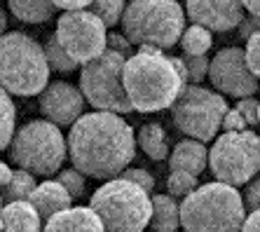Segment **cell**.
Segmentation results:
<instances>
[{
	"label": "cell",
	"mask_w": 260,
	"mask_h": 232,
	"mask_svg": "<svg viewBox=\"0 0 260 232\" xmlns=\"http://www.w3.org/2000/svg\"><path fill=\"white\" fill-rule=\"evenodd\" d=\"M136 155V136L117 113L94 110L71 127L68 157L73 167L91 178H120Z\"/></svg>",
	"instance_id": "6da1fadb"
},
{
	"label": "cell",
	"mask_w": 260,
	"mask_h": 232,
	"mask_svg": "<svg viewBox=\"0 0 260 232\" xmlns=\"http://www.w3.org/2000/svg\"><path fill=\"white\" fill-rule=\"evenodd\" d=\"M122 82L134 110L139 113L171 108L185 89V82L171 59L157 47H139V52L124 63Z\"/></svg>",
	"instance_id": "7a4b0ae2"
},
{
	"label": "cell",
	"mask_w": 260,
	"mask_h": 232,
	"mask_svg": "<svg viewBox=\"0 0 260 232\" xmlns=\"http://www.w3.org/2000/svg\"><path fill=\"white\" fill-rule=\"evenodd\" d=\"M244 195L228 183H204L181 202V225L185 232H242L246 223Z\"/></svg>",
	"instance_id": "3957f363"
},
{
	"label": "cell",
	"mask_w": 260,
	"mask_h": 232,
	"mask_svg": "<svg viewBox=\"0 0 260 232\" xmlns=\"http://www.w3.org/2000/svg\"><path fill=\"white\" fill-rule=\"evenodd\" d=\"M49 66L45 45L26 33H5L0 40V82L3 92L14 96H36L49 85Z\"/></svg>",
	"instance_id": "277c9868"
},
{
	"label": "cell",
	"mask_w": 260,
	"mask_h": 232,
	"mask_svg": "<svg viewBox=\"0 0 260 232\" xmlns=\"http://www.w3.org/2000/svg\"><path fill=\"white\" fill-rule=\"evenodd\" d=\"M185 10L176 0H132L122 19L124 36L136 47H176L185 33Z\"/></svg>",
	"instance_id": "5b68a950"
},
{
	"label": "cell",
	"mask_w": 260,
	"mask_h": 232,
	"mask_svg": "<svg viewBox=\"0 0 260 232\" xmlns=\"http://www.w3.org/2000/svg\"><path fill=\"white\" fill-rule=\"evenodd\" d=\"M89 207L101 216L106 232H143L152 220V200L127 178L106 181L91 195Z\"/></svg>",
	"instance_id": "8992f818"
},
{
	"label": "cell",
	"mask_w": 260,
	"mask_h": 232,
	"mask_svg": "<svg viewBox=\"0 0 260 232\" xmlns=\"http://www.w3.org/2000/svg\"><path fill=\"white\" fill-rule=\"evenodd\" d=\"M68 155L66 136L49 120H30L17 129L12 141V162L36 176H54Z\"/></svg>",
	"instance_id": "52a82bcc"
},
{
	"label": "cell",
	"mask_w": 260,
	"mask_h": 232,
	"mask_svg": "<svg viewBox=\"0 0 260 232\" xmlns=\"http://www.w3.org/2000/svg\"><path fill=\"white\" fill-rule=\"evenodd\" d=\"M209 167L218 183L248 185L260 171V134L251 129L218 134L209 150Z\"/></svg>",
	"instance_id": "ba28073f"
},
{
	"label": "cell",
	"mask_w": 260,
	"mask_h": 232,
	"mask_svg": "<svg viewBox=\"0 0 260 232\" xmlns=\"http://www.w3.org/2000/svg\"><path fill=\"white\" fill-rule=\"evenodd\" d=\"M169 110L174 127L181 134L206 143L216 139L218 131L223 129V120L230 106L223 94L211 92L202 85H185L178 101Z\"/></svg>",
	"instance_id": "9c48e42d"
},
{
	"label": "cell",
	"mask_w": 260,
	"mask_h": 232,
	"mask_svg": "<svg viewBox=\"0 0 260 232\" xmlns=\"http://www.w3.org/2000/svg\"><path fill=\"white\" fill-rule=\"evenodd\" d=\"M124 63H127V56L106 49L99 59L82 66V71H80V89L85 94L87 104L94 106L96 110L117 113V115L132 113L134 106L127 96L124 82H122Z\"/></svg>",
	"instance_id": "30bf717a"
},
{
	"label": "cell",
	"mask_w": 260,
	"mask_h": 232,
	"mask_svg": "<svg viewBox=\"0 0 260 232\" xmlns=\"http://www.w3.org/2000/svg\"><path fill=\"white\" fill-rule=\"evenodd\" d=\"M108 26L91 10L63 12L56 21V38L78 66H87L108 49Z\"/></svg>",
	"instance_id": "8fae6325"
},
{
	"label": "cell",
	"mask_w": 260,
	"mask_h": 232,
	"mask_svg": "<svg viewBox=\"0 0 260 232\" xmlns=\"http://www.w3.org/2000/svg\"><path fill=\"white\" fill-rule=\"evenodd\" d=\"M209 80L213 89L223 96L246 98L255 96L260 87V80L253 75L246 61V49L244 47H223L211 59Z\"/></svg>",
	"instance_id": "7c38bea8"
},
{
	"label": "cell",
	"mask_w": 260,
	"mask_h": 232,
	"mask_svg": "<svg viewBox=\"0 0 260 232\" xmlns=\"http://www.w3.org/2000/svg\"><path fill=\"white\" fill-rule=\"evenodd\" d=\"M85 104L87 98L82 89L63 80L49 82L47 89L40 94V113L56 127H73L85 113Z\"/></svg>",
	"instance_id": "4fadbf2b"
},
{
	"label": "cell",
	"mask_w": 260,
	"mask_h": 232,
	"mask_svg": "<svg viewBox=\"0 0 260 232\" xmlns=\"http://www.w3.org/2000/svg\"><path fill=\"white\" fill-rule=\"evenodd\" d=\"M185 14L211 33H230L242 26L246 10L242 0H185Z\"/></svg>",
	"instance_id": "5bb4252c"
},
{
	"label": "cell",
	"mask_w": 260,
	"mask_h": 232,
	"mask_svg": "<svg viewBox=\"0 0 260 232\" xmlns=\"http://www.w3.org/2000/svg\"><path fill=\"white\" fill-rule=\"evenodd\" d=\"M45 232H106V225L91 207H71L52 216Z\"/></svg>",
	"instance_id": "9a60e30c"
},
{
	"label": "cell",
	"mask_w": 260,
	"mask_h": 232,
	"mask_svg": "<svg viewBox=\"0 0 260 232\" xmlns=\"http://www.w3.org/2000/svg\"><path fill=\"white\" fill-rule=\"evenodd\" d=\"M169 169L171 171H188V174H194L200 176L202 171L209 164V150L202 141L197 139H183L174 146L169 155Z\"/></svg>",
	"instance_id": "2e32d148"
},
{
	"label": "cell",
	"mask_w": 260,
	"mask_h": 232,
	"mask_svg": "<svg viewBox=\"0 0 260 232\" xmlns=\"http://www.w3.org/2000/svg\"><path fill=\"white\" fill-rule=\"evenodd\" d=\"M40 225H43V218L30 200L3 204V211H0L3 232H40Z\"/></svg>",
	"instance_id": "e0dca14e"
},
{
	"label": "cell",
	"mask_w": 260,
	"mask_h": 232,
	"mask_svg": "<svg viewBox=\"0 0 260 232\" xmlns=\"http://www.w3.org/2000/svg\"><path fill=\"white\" fill-rule=\"evenodd\" d=\"M30 202L33 207L38 209V214L43 218V223H47L52 216H56L59 211H66L71 209V192H68L59 181H45L36 188V192L30 195Z\"/></svg>",
	"instance_id": "ac0fdd59"
},
{
	"label": "cell",
	"mask_w": 260,
	"mask_h": 232,
	"mask_svg": "<svg viewBox=\"0 0 260 232\" xmlns=\"http://www.w3.org/2000/svg\"><path fill=\"white\" fill-rule=\"evenodd\" d=\"M152 232H176L181 225V207L171 195L152 197Z\"/></svg>",
	"instance_id": "d6986e66"
},
{
	"label": "cell",
	"mask_w": 260,
	"mask_h": 232,
	"mask_svg": "<svg viewBox=\"0 0 260 232\" xmlns=\"http://www.w3.org/2000/svg\"><path fill=\"white\" fill-rule=\"evenodd\" d=\"M136 143L143 150L145 155L155 162H162V159H169V143H167V131L162 129V124L157 122H148L139 129L136 134Z\"/></svg>",
	"instance_id": "ffe728a7"
},
{
	"label": "cell",
	"mask_w": 260,
	"mask_h": 232,
	"mask_svg": "<svg viewBox=\"0 0 260 232\" xmlns=\"http://www.w3.org/2000/svg\"><path fill=\"white\" fill-rule=\"evenodd\" d=\"M7 7L24 24H45L56 12L52 0H7Z\"/></svg>",
	"instance_id": "44dd1931"
},
{
	"label": "cell",
	"mask_w": 260,
	"mask_h": 232,
	"mask_svg": "<svg viewBox=\"0 0 260 232\" xmlns=\"http://www.w3.org/2000/svg\"><path fill=\"white\" fill-rule=\"evenodd\" d=\"M213 45V36L209 28H204V26H188L185 28V33H183L181 38V49L183 54H190V56H204L209 49H211Z\"/></svg>",
	"instance_id": "7402d4cb"
},
{
	"label": "cell",
	"mask_w": 260,
	"mask_h": 232,
	"mask_svg": "<svg viewBox=\"0 0 260 232\" xmlns=\"http://www.w3.org/2000/svg\"><path fill=\"white\" fill-rule=\"evenodd\" d=\"M36 188H38L36 174H30V171H26V169H17L12 181H10V185L5 188V204L30 200V195L36 192Z\"/></svg>",
	"instance_id": "603a6c76"
},
{
	"label": "cell",
	"mask_w": 260,
	"mask_h": 232,
	"mask_svg": "<svg viewBox=\"0 0 260 232\" xmlns=\"http://www.w3.org/2000/svg\"><path fill=\"white\" fill-rule=\"evenodd\" d=\"M45 52H47L49 66H52V71H56V73H73V71L78 68V63L73 61L71 54H68L66 49H63V45L59 43L56 33H52V36L47 38V43H45Z\"/></svg>",
	"instance_id": "cb8c5ba5"
},
{
	"label": "cell",
	"mask_w": 260,
	"mask_h": 232,
	"mask_svg": "<svg viewBox=\"0 0 260 232\" xmlns=\"http://www.w3.org/2000/svg\"><path fill=\"white\" fill-rule=\"evenodd\" d=\"M0 110H3V120H0V124H3V131H0V148L3 150H7V148L12 146L14 141V124H17V110H14V104L12 98H10V94L3 92V96H0Z\"/></svg>",
	"instance_id": "d4e9b609"
},
{
	"label": "cell",
	"mask_w": 260,
	"mask_h": 232,
	"mask_svg": "<svg viewBox=\"0 0 260 232\" xmlns=\"http://www.w3.org/2000/svg\"><path fill=\"white\" fill-rule=\"evenodd\" d=\"M89 10L110 28V26H117L124 19L127 5H124V0H94Z\"/></svg>",
	"instance_id": "484cf974"
},
{
	"label": "cell",
	"mask_w": 260,
	"mask_h": 232,
	"mask_svg": "<svg viewBox=\"0 0 260 232\" xmlns=\"http://www.w3.org/2000/svg\"><path fill=\"white\" fill-rule=\"evenodd\" d=\"M167 190L174 200H185L197 190V176L188 171H171L167 178Z\"/></svg>",
	"instance_id": "4316f807"
},
{
	"label": "cell",
	"mask_w": 260,
	"mask_h": 232,
	"mask_svg": "<svg viewBox=\"0 0 260 232\" xmlns=\"http://www.w3.org/2000/svg\"><path fill=\"white\" fill-rule=\"evenodd\" d=\"M56 181H59V183L63 185L68 192H71L73 200H80V197L85 195V174H82V171H78L75 167H73V169L59 171Z\"/></svg>",
	"instance_id": "83f0119b"
},
{
	"label": "cell",
	"mask_w": 260,
	"mask_h": 232,
	"mask_svg": "<svg viewBox=\"0 0 260 232\" xmlns=\"http://www.w3.org/2000/svg\"><path fill=\"white\" fill-rule=\"evenodd\" d=\"M183 61L188 66V75H190V85H200L204 78H209V68H211V59L209 56H190L183 54Z\"/></svg>",
	"instance_id": "f1b7e54d"
},
{
	"label": "cell",
	"mask_w": 260,
	"mask_h": 232,
	"mask_svg": "<svg viewBox=\"0 0 260 232\" xmlns=\"http://www.w3.org/2000/svg\"><path fill=\"white\" fill-rule=\"evenodd\" d=\"M239 113L244 115L248 127H258L260 124V101L255 96H246V98H237L235 106Z\"/></svg>",
	"instance_id": "f546056e"
},
{
	"label": "cell",
	"mask_w": 260,
	"mask_h": 232,
	"mask_svg": "<svg viewBox=\"0 0 260 232\" xmlns=\"http://www.w3.org/2000/svg\"><path fill=\"white\" fill-rule=\"evenodd\" d=\"M120 178H127V181H132V183L141 185L145 192H152V190H155V178H152V174L148 169H136V167H129V169H124V174H122Z\"/></svg>",
	"instance_id": "4dcf8cb0"
},
{
	"label": "cell",
	"mask_w": 260,
	"mask_h": 232,
	"mask_svg": "<svg viewBox=\"0 0 260 232\" xmlns=\"http://www.w3.org/2000/svg\"><path fill=\"white\" fill-rule=\"evenodd\" d=\"M108 49L110 52H117V54L127 56V59H132L136 52H134V43L129 40L124 33H108Z\"/></svg>",
	"instance_id": "1f68e13d"
},
{
	"label": "cell",
	"mask_w": 260,
	"mask_h": 232,
	"mask_svg": "<svg viewBox=\"0 0 260 232\" xmlns=\"http://www.w3.org/2000/svg\"><path fill=\"white\" fill-rule=\"evenodd\" d=\"M246 61L248 66H251V71H253V75L260 80V33H255V36H251L246 40Z\"/></svg>",
	"instance_id": "d6a6232c"
},
{
	"label": "cell",
	"mask_w": 260,
	"mask_h": 232,
	"mask_svg": "<svg viewBox=\"0 0 260 232\" xmlns=\"http://www.w3.org/2000/svg\"><path fill=\"white\" fill-rule=\"evenodd\" d=\"M244 204H246L248 214L260 209V178H255V181H251L246 185V190H244Z\"/></svg>",
	"instance_id": "836d02e7"
},
{
	"label": "cell",
	"mask_w": 260,
	"mask_h": 232,
	"mask_svg": "<svg viewBox=\"0 0 260 232\" xmlns=\"http://www.w3.org/2000/svg\"><path fill=\"white\" fill-rule=\"evenodd\" d=\"M246 120L237 108H230L223 120V131H246Z\"/></svg>",
	"instance_id": "e575fe53"
},
{
	"label": "cell",
	"mask_w": 260,
	"mask_h": 232,
	"mask_svg": "<svg viewBox=\"0 0 260 232\" xmlns=\"http://www.w3.org/2000/svg\"><path fill=\"white\" fill-rule=\"evenodd\" d=\"M255 33H260V17L246 14L244 21H242V26H239V36H242L244 40H248V38L255 36Z\"/></svg>",
	"instance_id": "d590c367"
},
{
	"label": "cell",
	"mask_w": 260,
	"mask_h": 232,
	"mask_svg": "<svg viewBox=\"0 0 260 232\" xmlns=\"http://www.w3.org/2000/svg\"><path fill=\"white\" fill-rule=\"evenodd\" d=\"M56 5V10H63V12H75V10H87L91 7L94 0H52Z\"/></svg>",
	"instance_id": "8d00e7d4"
},
{
	"label": "cell",
	"mask_w": 260,
	"mask_h": 232,
	"mask_svg": "<svg viewBox=\"0 0 260 232\" xmlns=\"http://www.w3.org/2000/svg\"><path fill=\"white\" fill-rule=\"evenodd\" d=\"M242 232H260V209L258 211H251L246 216V223H244Z\"/></svg>",
	"instance_id": "74e56055"
},
{
	"label": "cell",
	"mask_w": 260,
	"mask_h": 232,
	"mask_svg": "<svg viewBox=\"0 0 260 232\" xmlns=\"http://www.w3.org/2000/svg\"><path fill=\"white\" fill-rule=\"evenodd\" d=\"M171 63H174V68L178 71V75L183 78V82L185 85H190V75H188V66H185V61H183V56H169Z\"/></svg>",
	"instance_id": "f35d334b"
},
{
	"label": "cell",
	"mask_w": 260,
	"mask_h": 232,
	"mask_svg": "<svg viewBox=\"0 0 260 232\" xmlns=\"http://www.w3.org/2000/svg\"><path fill=\"white\" fill-rule=\"evenodd\" d=\"M12 176H14V171L10 169V164H7V162H3V164H0V183H3V188H7V185H10Z\"/></svg>",
	"instance_id": "ab89813d"
},
{
	"label": "cell",
	"mask_w": 260,
	"mask_h": 232,
	"mask_svg": "<svg viewBox=\"0 0 260 232\" xmlns=\"http://www.w3.org/2000/svg\"><path fill=\"white\" fill-rule=\"evenodd\" d=\"M244 10L248 14H253V17H260V0H242Z\"/></svg>",
	"instance_id": "60d3db41"
}]
</instances>
